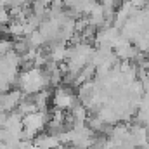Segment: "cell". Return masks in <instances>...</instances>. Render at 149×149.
<instances>
[{
	"label": "cell",
	"mask_w": 149,
	"mask_h": 149,
	"mask_svg": "<svg viewBox=\"0 0 149 149\" xmlns=\"http://www.w3.org/2000/svg\"><path fill=\"white\" fill-rule=\"evenodd\" d=\"M50 85L49 83V74L45 70H42L40 66H31L26 71L17 76V87L21 92L33 95L40 90H45V87Z\"/></svg>",
	"instance_id": "obj_1"
},
{
	"label": "cell",
	"mask_w": 149,
	"mask_h": 149,
	"mask_svg": "<svg viewBox=\"0 0 149 149\" xmlns=\"http://www.w3.org/2000/svg\"><path fill=\"white\" fill-rule=\"evenodd\" d=\"M52 102H54V108L63 109V111H71L78 104L76 95L70 87H57L52 94Z\"/></svg>",
	"instance_id": "obj_2"
},
{
	"label": "cell",
	"mask_w": 149,
	"mask_h": 149,
	"mask_svg": "<svg viewBox=\"0 0 149 149\" xmlns=\"http://www.w3.org/2000/svg\"><path fill=\"white\" fill-rule=\"evenodd\" d=\"M33 142L42 149H54V148H57L59 144H63L61 139H59V135L50 134V132L49 134H40V135H37L33 139Z\"/></svg>",
	"instance_id": "obj_3"
},
{
	"label": "cell",
	"mask_w": 149,
	"mask_h": 149,
	"mask_svg": "<svg viewBox=\"0 0 149 149\" xmlns=\"http://www.w3.org/2000/svg\"><path fill=\"white\" fill-rule=\"evenodd\" d=\"M30 149H42V148H38L37 144H35V142H33V144H31V148H30Z\"/></svg>",
	"instance_id": "obj_4"
},
{
	"label": "cell",
	"mask_w": 149,
	"mask_h": 149,
	"mask_svg": "<svg viewBox=\"0 0 149 149\" xmlns=\"http://www.w3.org/2000/svg\"><path fill=\"white\" fill-rule=\"evenodd\" d=\"M73 149H76V148H73Z\"/></svg>",
	"instance_id": "obj_5"
}]
</instances>
